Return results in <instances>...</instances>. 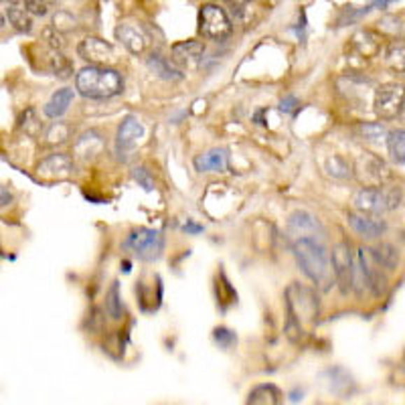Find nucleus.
Returning <instances> with one entry per match:
<instances>
[{
	"label": "nucleus",
	"instance_id": "nucleus-9",
	"mask_svg": "<svg viewBox=\"0 0 405 405\" xmlns=\"http://www.w3.org/2000/svg\"><path fill=\"white\" fill-rule=\"evenodd\" d=\"M355 207L361 215L381 217L383 213L389 211L387 191L383 187H365L355 194Z\"/></svg>",
	"mask_w": 405,
	"mask_h": 405
},
{
	"label": "nucleus",
	"instance_id": "nucleus-4",
	"mask_svg": "<svg viewBox=\"0 0 405 405\" xmlns=\"http://www.w3.org/2000/svg\"><path fill=\"white\" fill-rule=\"evenodd\" d=\"M122 250L142 262H156L164 251V235L150 227H138L124 239Z\"/></svg>",
	"mask_w": 405,
	"mask_h": 405
},
{
	"label": "nucleus",
	"instance_id": "nucleus-44",
	"mask_svg": "<svg viewBox=\"0 0 405 405\" xmlns=\"http://www.w3.org/2000/svg\"><path fill=\"white\" fill-rule=\"evenodd\" d=\"M4 29H6V19H4V17L0 15V33H2Z\"/></svg>",
	"mask_w": 405,
	"mask_h": 405
},
{
	"label": "nucleus",
	"instance_id": "nucleus-11",
	"mask_svg": "<svg viewBox=\"0 0 405 405\" xmlns=\"http://www.w3.org/2000/svg\"><path fill=\"white\" fill-rule=\"evenodd\" d=\"M79 57L83 61H90L92 65H108L114 61V45L99 37H87L79 43Z\"/></svg>",
	"mask_w": 405,
	"mask_h": 405
},
{
	"label": "nucleus",
	"instance_id": "nucleus-20",
	"mask_svg": "<svg viewBox=\"0 0 405 405\" xmlns=\"http://www.w3.org/2000/svg\"><path fill=\"white\" fill-rule=\"evenodd\" d=\"M146 65H148V69L155 73L156 78L164 79V81H180V79L185 78V73L171 63L169 59H164L160 53H152L148 61H146Z\"/></svg>",
	"mask_w": 405,
	"mask_h": 405
},
{
	"label": "nucleus",
	"instance_id": "nucleus-1",
	"mask_svg": "<svg viewBox=\"0 0 405 405\" xmlns=\"http://www.w3.org/2000/svg\"><path fill=\"white\" fill-rule=\"evenodd\" d=\"M294 257L302 271L316 286H328L330 282V257L325 239L318 237H298L294 239Z\"/></svg>",
	"mask_w": 405,
	"mask_h": 405
},
{
	"label": "nucleus",
	"instance_id": "nucleus-32",
	"mask_svg": "<svg viewBox=\"0 0 405 405\" xmlns=\"http://www.w3.org/2000/svg\"><path fill=\"white\" fill-rule=\"evenodd\" d=\"M227 4L232 6V15L239 22H248L253 13V0H227Z\"/></svg>",
	"mask_w": 405,
	"mask_h": 405
},
{
	"label": "nucleus",
	"instance_id": "nucleus-14",
	"mask_svg": "<svg viewBox=\"0 0 405 405\" xmlns=\"http://www.w3.org/2000/svg\"><path fill=\"white\" fill-rule=\"evenodd\" d=\"M142 136H144V126L140 124V120L136 116L124 118L116 134L118 152H126V150L134 148Z\"/></svg>",
	"mask_w": 405,
	"mask_h": 405
},
{
	"label": "nucleus",
	"instance_id": "nucleus-45",
	"mask_svg": "<svg viewBox=\"0 0 405 405\" xmlns=\"http://www.w3.org/2000/svg\"><path fill=\"white\" fill-rule=\"evenodd\" d=\"M122 266H124V273H130V266H132L130 262H124Z\"/></svg>",
	"mask_w": 405,
	"mask_h": 405
},
{
	"label": "nucleus",
	"instance_id": "nucleus-37",
	"mask_svg": "<svg viewBox=\"0 0 405 405\" xmlns=\"http://www.w3.org/2000/svg\"><path fill=\"white\" fill-rule=\"evenodd\" d=\"M132 174H134V180L144 189V191H155V178L150 176V173L144 169V166H136L134 171H132Z\"/></svg>",
	"mask_w": 405,
	"mask_h": 405
},
{
	"label": "nucleus",
	"instance_id": "nucleus-29",
	"mask_svg": "<svg viewBox=\"0 0 405 405\" xmlns=\"http://www.w3.org/2000/svg\"><path fill=\"white\" fill-rule=\"evenodd\" d=\"M49 69H51V73L59 79H67L73 76V65H71V61L65 57L61 51H55V49H53V53H51V57H49Z\"/></svg>",
	"mask_w": 405,
	"mask_h": 405
},
{
	"label": "nucleus",
	"instance_id": "nucleus-31",
	"mask_svg": "<svg viewBox=\"0 0 405 405\" xmlns=\"http://www.w3.org/2000/svg\"><path fill=\"white\" fill-rule=\"evenodd\" d=\"M357 134L361 136L363 140L375 142V140L385 136V126L379 124V122H363V124L357 126Z\"/></svg>",
	"mask_w": 405,
	"mask_h": 405
},
{
	"label": "nucleus",
	"instance_id": "nucleus-6",
	"mask_svg": "<svg viewBox=\"0 0 405 405\" xmlns=\"http://www.w3.org/2000/svg\"><path fill=\"white\" fill-rule=\"evenodd\" d=\"M328 257H330V268L334 273L336 286L343 296H347L353 290V278H355V257H353L350 246L347 241L336 243Z\"/></svg>",
	"mask_w": 405,
	"mask_h": 405
},
{
	"label": "nucleus",
	"instance_id": "nucleus-30",
	"mask_svg": "<svg viewBox=\"0 0 405 405\" xmlns=\"http://www.w3.org/2000/svg\"><path fill=\"white\" fill-rule=\"evenodd\" d=\"M69 136H71L69 124H65V122H53V124L47 128V132H45V142H47L49 146H59V144H65V142L69 140Z\"/></svg>",
	"mask_w": 405,
	"mask_h": 405
},
{
	"label": "nucleus",
	"instance_id": "nucleus-17",
	"mask_svg": "<svg viewBox=\"0 0 405 405\" xmlns=\"http://www.w3.org/2000/svg\"><path fill=\"white\" fill-rule=\"evenodd\" d=\"M193 164L199 173H225L229 166V155L223 148H213L209 152L197 156Z\"/></svg>",
	"mask_w": 405,
	"mask_h": 405
},
{
	"label": "nucleus",
	"instance_id": "nucleus-24",
	"mask_svg": "<svg viewBox=\"0 0 405 405\" xmlns=\"http://www.w3.org/2000/svg\"><path fill=\"white\" fill-rule=\"evenodd\" d=\"M215 290H217V304H219V308L223 310V312L229 308L232 304L237 302V292H235L232 284H229L225 271H219Z\"/></svg>",
	"mask_w": 405,
	"mask_h": 405
},
{
	"label": "nucleus",
	"instance_id": "nucleus-28",
	"mask_svg": "<svg viewBox=\"0 0 405 405\" xmlns=\"http://www.w3.org/2000/svg\"><path fill=\"white\" fill-rule=\"evenodd\" d=\"M106 312L112 320H122L124 316V304H122V296H120V282H114L108 294H106Z\"/></svg>",
	"mask_w": 405,
	"mask_h": 405
},
{
	"label": "nucleus",
	"instance_id": "nucleus-21",
	"mask_svg": "<svg viewBox=\"0 0 405 405\" xmlns=\"http://www.w3.org/2000/svg\"><path fill=\"white\" fill-rule=\"evenodd\" d=\"M73 90L71 87H63V90H57L53 97L45 104V108H43V112H45V116L51 118V120H57L61 118L67 110H69V106L73 104Z\"/></svg>",
	"mask_w": 405,
	"mask_h": 405
},
{
	"label": "nucleus",
	"instance_id": "nucleus-27",
	"mask_svg": "<svg viewBox=\"0 0 405 405\" xmlns=\"http://www.w3.org/2000/svg\"><path fill=\"white\" fill-rule=\"evenodd\" d=\"M19 128L31 138H39V134L43 132V122H41L39 114L35 108H27L19 118Z\"/></svg>",
	"mask_w": 405,
	"mask_h": 405
},
{
	"label": "nucleus",
	"instance_id": "nucleus-3",
	"mask_svg": "<svg viewBox=\"0 0 405 405\" xmlns=\"http://www.w3.org/2000/svg\"><path fill=\"white\" fill-rule=\"evenodd\" d=\"M233 22L227 10L215 2H207L199 8V35L203 39L223 43L232 37Z\"/></svg>",
	"mask_w": 405,
	"mask_h": 405
},
{
	"label": "nucleus",
	"instance_id": "nucleus-33",
	"mask_svg": "<svg viewBox=\"0 0 405 405\" xmlns=\"http://www.w3.org/2000/svg\"><path fill=\"white\" fill-rule=\"evenodd\" d=\"M213 341L223 348V350H229V348L237 345V334L233 332L232 328L217 327L213 330Z\"/></svg>",
	"mask_w": 405,
	"mask_h": 405
},
{
	"label": "nucleus",
	"instance_id": "nucleus-42",
	"mask_svg": "<svg viewBox=\"0 0 405 405\" xmlns=\"http://www.w3.org/2000/svg\"><path fill=\"white\" fill-rule=\"evenodd\" d=\"M393 2H397V0H375V2L371 4V8H387V6L393 4Z\"/></svg>",
	"mask_w": 405,
	"mask_h": 405
},
{
	"label": "nucleus",
	"instance_id": "nucleus-22",
	"mask_svg": "<svg viewBox=\"0 0 405 405\" xmlns=\"http://www.w3.org/2000/svg\"><path fill=\"white\" fill-rule=\"evenodd\" d=\"M371 257L387 271L397 270L399 266V250L391 243H379L377 248H367Z\"/></svg>",
	"mask_w": 405,
	"mask_h": 405
},
{
	"label": "nucleus",
	"instance_id": "nucleus-26",
	"mask_svg": "<svg viewBox=\"0 0 405 405\" xmlns=\"http://www.w3.org/2000/svg\"><path fill=\"white\" fill-rule=\"evenodd\" d=\"M387 150H389V155H391V158H393V162H395V164L404 166V162H405L404 128H399V130H391V132L387 134Z\"/></svg>",
	"mask_w": 405,
	"mask_h": 405
},
{
	"label": "nucleus",
	"instance_id": "nucleus-7",
	"mask_svg": "<svg viewBox=\"0 0 405 405\" xmlns=\"http://www.w3.org/2000/svg\"><path fill=\"white\" fill-rule=\"evenodd\" d=\"M404 112V87L387 83L375 92V114L381 120H395Z\"/></svg>",
	"mask_w": 405,
	"mask_h": 405
},
{
	"label": "nucleus",
	"instance_id": "nucleus-40",
	"mask_svg": "<svg viewBox=\"0 0 405 405\" xmlns=\"http://www.w3.org/2000/svg\"><path fill=\"white\" fill-rule=\"evenodd\" d=\"M10 203H13V193L0 185V209H2V207H8Z\"/></svg>",
	"mask_w": 405,
	"mask_h": 405
},
{
	"label": "nucleus",
	"instance_id": "nucleus-46",
	"mask_svg": "<svg viewBox=\"0 0 405 405\" xmlns=\"http://www.w3.org/2000/svg\"><path fill=\"white\" fill-rule=\"evenodd\" d=\"M17 0H0V4H4V6H8V4H15Z\"/></svg>",
	"mask_w": 405,
	"mask_h": 405
},
{
	"label": "nucleus",
	"instance_id": "nucleus-10",
	"mask_svg": "<svg viewBox=\"0 0 405 405\" xmlns=\"http://www.w3.org/2000/svg\"><path fill=\"white\" fill-rule=\"evenodd\" d=\"M355 173L359 176V180L365 183L367 187H381L387 178V166L381 158L373 156L371 152H365L357 158Z\"/></svg>",
	"mask_w": 405,
	"mask_h": 405
},
{
	"label": "nucleus",
	"instance_id": "nucleus-39",
	"mask_svg": "<svg viewBox=\"0 0 405 405\" xmlns=\"http://www.w3.org/2000/svg\"><path fill=\"white\" fill-rule=\"evenodd\" d=\"M298 106H300V101H298V97H294V96H286L282 101H280V110H282L284 114H292V112H296V110H298Z\"/></svg>",
	"mask_w": 405,
	"mask_h": 405
},
{
	"label": "nucleus",
	"instance_id": "nucleus-41",
	"mask_svg": "<svg viewBox=\"0 0 405 405\" xmlns=\"http://www.w3.org/2000/svg\"><path fill=\"white\" fill-rule=\"evenodd\" d=\"M185 232L187 233H201L203 232V227L201 225H197L193 221H187V225H185Z\"/></svg>",
	"mask_w": 405,
	"mask_h": 405
},
{
	"label": "nucleus",
	"instance_id": "nucleus-47",
	"mask_svg": "<svg viewBox=\"0 0 405 405\" xmlns=\"http://www.w3.org/2000/svg\"><path fill=\"white\" fill-rule=\"evenodd\" d=\"M45 2H47V4H51V2H57V0H45Z\"/></svg>",
	"mask_w": 405,
	"mask_h": 405
},
{
	"label": "nucleus",
	"instance_id": "nucleus-25",
	"mask_svg": "<svg viewBox=\"0 0 405 405\" xmlns=\"http://www.w3.org/2000/svg\"><path fill=\"white\" fill-rule=\"evenodd\" d=\"M6 20L19 31V33H31L33 31V20H31V15L22 8V6H19L17 2L15 4H8L6 6Z\"/></svg>",
	"mask_w": 405,
	"mask_h": 405
},
{
	"label": "nucleus",
	"instance_id": "nucleus-18",
	"mask_svg": "<svg viewBox=\"0 0 405 405\" xmlns=\"http://www.w3.org/2000/svg\"><path fill=\"white\" fill-rule=\"evenodd\" d=\"M203 53H205V45L201 41H180L173 45V61L176 65H193L197 61L203 59Z\"/></svg>",
	"mask_w": 405,
	"mask_h": 405
},
{
	"label": "nucleus",
	"instance_id": "nucleus-2",
	"mask_svg": "<svg viewBox=\"0 0 405 405\" xmlns=\"http://www.w3.org/2000/svg\"><path fill=\"white\" fill-rule=\"evenodd\" d=\"M76 87L83 97L110 99L124 92V79L120 78L116 69L106 65H90L76 76Z\"/></svg>",
	"mask_w": 405,
	"mask_h": 405
},
{
	"label": "nucleus",
	"instance_id": "nucleus-35",
	"mask_svg": "<svg viewBox=\"0 0 405 405\" xmlns=\"http://www.w3.org/2000/svg\"><path fill=\"white\" fill-rule=\"evenodd\" d=\"M43 37L49 43V47L55 49V51H61V49L67 45V43H65V35H63L61 31H57L55 27H47V29L43 31Z\"/></svg>",
	"mask_w": 405,
	"mask_h": 405
},
{
	"label": "nucleus",
	"instance_id": "nucleus-8",
	"mask_svg": "<svg viewBox=\"0 0 405 405\" xmlns=\"http://www.w3.org/2000/svg\"><path fill=\"white\" fill-rule=\"evenodd\" d=\"M76 173V162L69 155H57L47 156L37 164V174L41 180L45 183H55V180H67Z\"/></svg>",
	"mask_w": 405,
	"mask_h": 405
},
{
	"label": "nucleus",
	"instance_id": "nucleus-38",
	"mask_svg": "<svg viewBox=\"0 0 405 405\" xmlns=\"http://www.w3.org/2000/svg\"><path fill=\"white\" fill-rule=\"evenodd\" d=\"M22 8L33 17H45L49 13V4L45 0H22Z\"/></svg>",
	"mask_w": 405,
	"mask_h": 405
},
{
	"label": "nucleus",
	"instance_id": "nucleus-43",
	"mask_svg": "<svg viewBox=\"0 0 405 405\" xmlns=\"http://www.w3.org/2000/svg\"><path fill=\"white\" fill-rule=\"evenodd\" d=\"M290 402H292V404L302 402V391H298V389H296V391H292V393H290Z\"/></svg>",
	"mask_w": 405,
	"mask_h": 405
},
{
	"label": "nucleus",
	"instance_id": "nucleus-13",
	"mask_svg": "<svg viewBox=\"0 0 405 405\" xmlns=\"http://www.w3.org/2000/svg\"><path fill=\"white\" fill-rule=\"evenodd\" d=\"M116 39L132 53V55H142L148 47V37L146 33L130 20H124L116 27Z\"/></svg>",
	"mask_w": 405,
	"mask_h": 405
},
{
	"label": "nucleus",
	"instance_id": "nucleus-5",
	"mask_svg": "<svg viewBox=\"0 0 405 405\" xmlns=\"http://www.w3.org/2000/svg\"><path fill=\"white\" fill-rule=\"evenodd\" d=\"M286 308L288 316H294L304 327V322H314L318 316V298L314 290L292 284L286 290Z\"/></svg>",
	"mask_w": 405,
	"mask_h": 405
},
{
	"label": "nucleus",
	"instance_id": "nucleus-23",
	"mask_svg": "<svg viewBox=\"0 0 405 405\" xmlns=\"http://www.w3.org/2000/svg\"><path fill=\"white\" fill-rule=\"evenodd\" d=\"M250 405H278L282 404V391L271 383L253 387L248 395Z\"/></svg>",
	"mask_w": 405,
	"mask_h": 405
},
{
	"label": "nucleus",
	"instance_id": "nucleus-15",
	"mask_svg": "<svg viewBox=\"0 0 405 405\" xmlns=\"http://www.w3.org/2000/svg\"><path fill=\"white\" fill-rule=\"evenodd\" d=\"M348 225L350 229L357 233L359 237L363 239H377L387 232L385 221H379V219H371L367 215H357V213H348L347 215Z\"/></svg>",
	"mask_w": 405,
	"mask_h": 405
},
{
	"label": "nucleus",
	"instance_id": "nucleus-36",
	"mask_svg": "<svg viewBox=\"0 0 405 405\" xmlns=\"http://www.w3.org/2000/svg\"><path fill=\"white\" fill-rule=\"evenodd\" d=\"M53 27L57 31H61V33L71 31V29H76V17L71 13H67V10H59L57 15L53 17Z\"/></svg>",
	"mask_w": 405,
	"mask_h": 405
},
{
	"label": "nucleus",
	"instance_id": "nucleus-34",
	"mask_svg": "<svg viewBox=\"0 0 405 405\" xmlns=\"http://www.w3.org/2000/svg\"><path fill=\"white\" fill-rule=\"evenodd\" d=\"M327 173L330 174V176H334V178H348V176H350V166H348L345 158L332 156V158H328Z\"/></svg>",
	"mask_w": 405,
	"mask_h": 405
},
{
	"label": "nucleus",
	"instance_id": "nucleus-16",
	"mask_svg": "<svg viewBox=\"0 0 405 405\" xmlns=\"http://www.w3.org/2000/svg\"><path fill=\"white\" fill-rule=\"evenodd\" d=\"M104 148H106V144H104L101 134L96 130H90V132H85V134H81L78 138V142L73 146V155L78 160L90 162V160H94V158L101 155Z\"/></svg>",
	"mask_w": 405,
	"mask_h": 405
},
{
	"label": "nucleus",
	"instance_id": "nucleus-12",
	"mask_svg": "<svg viewBox=\"0 0 405 405\" xmlns=\"http://www.w3.org/2000/svg\"><path fill=\"white\" fill-rule=\"evenodd\" d=\"M288 233L294 239H298V237H318V239H325L322 225L308 211H294L290 215Z\"/></svg>",
	"mask_w": 405,
	"mask_h": 405
},
{
	"label": "nucleus",
	"instance_id": "nucleus-19",
	"mask_svg": "<svg viewBox=\"0 0 405 405\" xmlns=\"http://www.w3.org/2000/svg\"><path fill=\"white\" fill-rule=\"evenodd\" d=\"M383 47V37L375 31H361L353 37V49L361 57H375Z\"/></svg>",
	"mask_w": 405,
	"mask_h": 405
}]
</instances>
